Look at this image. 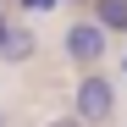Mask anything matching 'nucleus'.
I'll list each match as a JSON object with an SVG mask.
<instances>
[{
	"label": "nucleus",
	"instance_id": "1",
	"mask_svg": "<svg viewBox=\"0 0 127 127\" xmlns=\"http://www.w3.org/2000/svg\"><path fill=\"white\" fill-rule=\"evenodd\" d=\"M111 105H116V89H111L105 77H83V83H77V122H83V127L105 122Z\"/></svg>",
	"mask_w": 127,
	"mask_h": 127
},
{
	"label": "nucleus",
	"instance_id": "2",
	"mask_svg": "<svg viewBox=\"0 0 127 127\" xmlns=\"http://www.w3.org/2000/svg\"><path fill=\"white\" fill-rule=\"evenodd\" d=\"M61 44H66V55H72V61L94 66V61L105 55V33H99L94 22H77V28H66V39H61Z\"/></svg>",
	"mask_w": 127,
	"mask_h": 127
},
{
	"label": "nucleus",
	"instance_id": "3",
	"mask_svg": "<svg viewBox=\"0 0 127 127\" xmlns=\"http://www.w3.org/2000/svg\"><path fill=\"white\" fill-rule=\"evenodd\" d=\"M94 28L99 33H127V0H94Z\"/></svg>",
	"mask_w": 127,
	"mask_h": 127
},
{
	"label": "nucleus",
	"instance_id": "4",
	"mask_svg": "<svg viewBox=\"0 0 127 127\" xmlns=\"http://www.w3.org/2000/svg\"><path fill=\"white\" fill-rule=\"evenodd\" d=\"M0 55H6V61H28V55H33V28H11Z\"/></svg>",
	"mask_w": 127,
	"mask_h": 127
},
{
	"label": "nucleus",
	"instance_id": "5",
	"mask_svg": "<svg viewBox=\"0 0 127 127\" xmlns=\"http://www.w3.org/2000/svg\"><path fill=\"white\" fill-rule=\"evenodd\" d=\"M44 127H83L77 116H55V122H44Z\"/></svg>",
	"mask_w": 127,
	"mask_h": 127
},
{
	"label": "nucleus",
	"instance_id": "6",
	"mask_svg": "<svg viewBox=\"0 0 127 127\" xmlns=\"http://www.w3.org/2000/svg\"><path fill=\"white\" fill-rule=\"evenodd\" d=\"M22 6H28V11H44V6H55V0H22Z\"/></svg>",
	"mask_w": 127,
	"mask_h": 127
},
{
	"label": "nucleus",
	"instance_id": "7",
	"mask_svg": "<svg viewBox=\"0 0 127 127\" xmlns=\"http://www.w3.org/2000/svg\"><path fill=\"white\" fill-rule=\"evenodd\" d=\"M6 33H11V22H6V17H0V50H6Z\"/></svg>",
	"mask_w": 127,
	"mask_h": 127
}]
</instances>
